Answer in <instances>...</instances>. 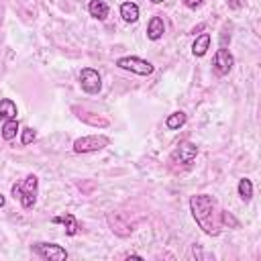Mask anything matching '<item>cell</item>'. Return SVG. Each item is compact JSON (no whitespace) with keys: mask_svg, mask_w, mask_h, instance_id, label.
<instances>
[{"mask_svg":"<svg viewBox=\"0 0 261 261\" xmlns=\"http://www.w3.org/2000/svg\"><path fill=\"white\" fill-rule=\"evenodd\" d=\"M181 2H184L188 8H198V6H200L204 0H181Z\"/></svg>","mask_w":261,"mask_h":261,"instance_id":"cell-20","label":"cell"},{"mask_svg":"<svg viewBox=\"0 0 261 261\" xmlns=\"http://www.w3.org/2000/svg\"><path fill=\"white\" fill-rule=\"evenodd\" d=\"M18 130H20V126H18V120H16V118L4 120V124H2V139H4V141H12Z\"/></svg>","mask_w":261,"mask_h":261,"instance_id":"cell-17","label":"cell"},{"mask_svg":"<svg viewBox=\"0 0 261 261\" xmlns=\"http://www.w3.org/2000/svg\"><path fill=\"white\" fill-rule=\"evenodd\" d=\"M51 222H53V224H63V226H65V234H69V237L77 234V230H80V222H77L75 216L69 214V212H65L63 216H53Z\"/></svg>","mask_w":261,"mask_h":261,"instance_id":"cell-10","label":"cell"},{"mask_svg":"<svg viewBox=\"0 0 261 261\" xmlns=\"http://www.w3.org/2000/svg\"><path fill=\"white\" fill-rule=\"evenodd\" d=\"M151 2H153V4H159V2H163V0H151Z\"/></svg>","mask_w":261,"mask_h":261,"instance_id":"cell-23","label":"cell"},{"mask_svg":"<svg viewBox=\"0 0 261 261\" xmlns=\"http://www.w3.org/2000/svg\"><path fill=\"white\" fill-rule=\"evenodd\" d=\"M232 65H234V57H232V53H230L228 49H224V47L216 49L214 59H212V67H214V71H216L218 75H226V73L232 69Z\"/></svg>","mask_w":261,"mask_h":261,"instance_id":"cell-7","label":"cell"},{"mask_svg":"<svg viewBox=\"0 0 261 261\" xmlns=\"http://www.w3.org/2000/svg\"><path fill=\"white\" fill-rule=\"evenodd\" d=\"M208 47H210V35H208V33H202L200 37H196V41H194V45H192V53H194L196 57H202V55L208 51Z\"/></svg>","mask_w":261,"mask_h":261,"instance_id":"cell-14","label":"cell"},{"mask_svg":"<svg viewBox=\"0 0 261 261\" xmlns=\"http://www.w3.org/2000/svg\"><path fill=\"white\" fill-rule=\"evenodd\" d=\"M80 86L86 94H98L102 90V77L94 67H84L80 71Z\"/></svg>","mask_w":261,"mask_h":261,"instance_id":"cell-6","label":"cell"},{"mask_svg":"<svg viewBox=\"0 0 261 261\" xmlns=\"http://www.w3.org/2000/svg\"><path fill=\"white\" fill-rule=\"evenodd\" d=\"M16 118V104L10 98H2L0 100V120H10Z\"/></svg>","mask_w":261,"mask_h":261,"instance_id":"cell-15","label":"cell"},{"mask_svg":"<svg viewBox=\"0 0 261 261\" xmlns=\"http://www.w3.org/2000/svg\"><path fill=\"white\" fill-rule=\"evenodd\" d=\"M33 253H37L41 259H47V261H65L67 259V251L57 243H35Z\"/></svg>","mask_w":261,"mask_h":261,"instance_id":"cell-5","label":"cell"},{"mask_svg":"<svg viewBox=\"0 0 261 261\" xmlns=\"http://www.w3.org/2000/svg\"><path fill=\"white\" fill-rule=\"evenodd\" d=\"M196 155H198V147H196L194 143L186 141V143H181V145L171 153V161L181 163V165H190V163L196 159Z\"/></svg>","mask_w":261,"mask_h":261,"instance_id":"cell-8","label":"cell"},{"mask_svg":"<svg viewBox=\"0 0 261 261\" xmlns=\"http://www.w3.org/2000/svg\"><path fill=\"white\" fill-rule=\"evenodd\" d=\"M35 137H37L35 128L27 126V128H22V135H20V143H22V145H31V143L35 141Z\"/></svg>","mask_w":261,"mask_h":261,"instance_id":"cell-19","label":"cell"},{"mask_svg":"<svg viewBox=\"0 0 261 261\" xmlns=\"http://www.w3.org/2000/svg\"><path fill=\"white\" fill-rule=\"evenodd\" d=\"M116 67L126 69V71H133L137 75H151L153 73V65L147 59H141V57H135V55L118 57L116 59Z\"/></svg>","mask_w":261,"mask_h":261,"instance_id":"cell-4","label":"cell"},{"mask_svg":"<svg viewBox=\"0 0 261 261\" xmlns=\"http://www.w3.org/2000/svg\"><path fill=\"white\" fill-rule=\"evenodd\" d=\"M186 120H188L186 112L177 110V112H171V114L165 118V126H167L169 130H177L179 126H184V124H186Z\"/></svg>","mask_w":261,"mask_h":261,"instance_id":"cell-16","label":"cell"},{"mask_svg":"<svg viewBox=\"0 0 261 261\" xmlns=\"http://www.w3.org/2000/svg\"><path fill=\"white\" fill-rule=\"evenodd\" d=\"M190 210H192V216L194 220L198 222V226L210 234V237H216L220 234V228H222V222H220V212L216 208V202L212 196L208 194H196L190 198Z\"/></svg>","mask_w":261,"mask_h":261,"instance_id":"cell-1","label":"cell"},{"mask_svg":"<svg viewBox=\"0 0 261 261\" xmlns=\"http://www.w3.org/2000/svg\"><path fill=\"white\" fill-rule=\"evenodd\" d=\"M37 188H39V179H37V175L31 173L22 181L12 184V196H14V200H18L22 204V208L31 210L37 202Z\"/></svg>","mask_w":261,"mask_h":261,"instance_id":"cell-2","label":"cell"},{"mask_svg":"<svg viewBox=\"0 0 261 261\" xmlns=\"http://www.w3.org/2000/svg\"><path fill=\"white\" fill-rule=\"evenodd\" d=\"M230 8H239V0H230Z\"/></svg>","mask_w":261,"mask_h":261,"instance_id":"cell-21","label":"cell"},{"mask_svg":"<svg viewBox=\"0 0 261 261\" xmlns=\"http://www.w3.org/2000/svg\"><path fill=\"white\" fill-rule=\"evenodd\" d=\"M108 143H110V139L106 135H88V137H80L73 141V151L75 153H94V151L108 147Z\"/></svg>","mask_w":261,"mask_h":261,"instance_id":"cell-3","label":"cell"},{"mask_svg":"<svg viewBox=\"0 0 261 261\" xmlns=\"http://www.w3.org/2000/svg\"><path fill=\"white\" fill-rule=\"evenodd\" d=\"M163 33H165V22H163V18H161V16H151V20H149V24H147V37H149L151 41H157V39L163 37Z\"/></svg>","mask_w":261,"mask_h":261,"instance_id":"cell-11","label":"cell"},{"mask_svg":"<svg viewBox=\"0 0 261 261\" xmlns=\"http://www.w3.org/2000/svg\"><path fill=\"white\" fill-rule=\"evenodd\" d=\"M4 204H6V198H4V196H2V194H0V208H2V206H4Z\"/></svg>","mask_w":261,"mask_h":261,"instance_id":"cell-22","label":"cell"},{"mask_svg":"<svg viewBox=\"0 0 261 261\" xmlns=\"http://www.w3.org/2000/svg\"><path fill=\"white\" fill-rule=\"evenodd\" d=\"M88 12H90V16H94L98 20H104L108 16V12H110V6H108L106 0H90Z\"/></svg>","mask_w":261,"mask_h":261,"instance_id":"cell-12","label":"cell"},{"mask_svg":"<svg viewBox=\"0 0 261 261\" xmlns=\"http://www.w3.org/2000/svg\"><path fill=\"white\" fill-rule=\"evenodd\" d=\"M71 110L75 112V116H77L82 122H86V124H90V126H108V124H110L108 118H102L100 114H96V112H92V110H88V108L71 106Z\"/></svg>","mask_w":261,"mask_h":261,"instance_id":"cell-9","label":"cell"},{"mask_svg":"<svg viewBox=\"0 0 261 261\" xmlns=\"http://www.w3.org/2000/svg\"><path fill=\"white\" fill-rule=\"evenodd\" d=\"M239 196H241V200H245V202H249L251 198H253V181L249 179V177H243V179H239Z\"/></svg>","mask_w":261,"mask_h":261,"instance_id":"cell-18","label":"cell"},{"mask_svg":"<svg viewBox=\"0 0 261 261\" xmlns=\"http://www.w3.org/2000/svg\"><path fill=\"white\" fill-rule=\"evenodd\" d=\"M120 16L126 22H137L139 20V6L135 2H122L120 4Z\"/></svg>","mask_w":261,"mask_h":261,"instance_id":"cell-13","label":"cell"}]
</instances>
